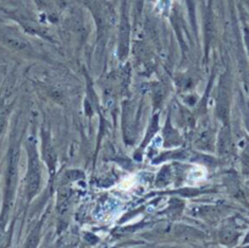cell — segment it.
I'll return each instance as SVG.
<instances>
[{"instance_id":"obj_1","label":"cell","mask_w":249,"mask_h":248,"mask_svg":"<svg viewBox=\"0 0 249 248\" xmlns=\"http://www.w3.org/2000/svg\"><path fill=\"white\" fill-rule=\"evenodd\" d=\"M0 39H1L4 44L9 45L13 49L18 50V52H27V50H30L28 43L23 40L21 37H18V36L14 35V33H0Z\"/></svg>"},{"instance_id":"obj_2","label":"cell","mask_w":249,"mask_h":248,"mask_svg":"<svg viewBox=\"0 0 249 248\" xmlns=\"http://www.w3.org/2000/svg\"><path fill=\"white\" fill-rule=\"evenodd\" d=\"M244 163L247 164V167H249V144L244 149Z\"/></svg>"},{"instance_id":"obj_3","label":"cell","mask_w":249,"mask_h":248,"mask_svg":"<svg viewBox=\"0 0 249 248\" xmlns=\"http://www.w3.org/2000/svg\"><path fill=\"white\" fill-rule=\"evenodd\" d=\"M246 124H247V127H248V130H249V112H248V116H247Z\"/></svg>"}]
</instances>
